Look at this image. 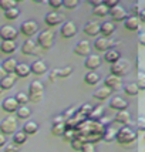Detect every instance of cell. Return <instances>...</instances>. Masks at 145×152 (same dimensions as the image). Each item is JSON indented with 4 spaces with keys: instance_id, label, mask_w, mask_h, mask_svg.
<instances>
[{
    "instance_id": "obj_1",
    "label": "cell",
    "mask_w": 145,
    "mask_h": 152,
    "mask_svg": "<svg viewBox=\"0 0 145 152\" xmlns=\"http://www.w3.org/2000/svg\"><path fill=\"white\" fill-rule=\"evenodd\" d=\"M135 139H137V132L134 129H131L130 126H122L117 131L115 141L121 145H130L132 142H135Z\"/></svg>"
},
{
    "instance_id": "obj_2",
    "label": "cell",
    "mask_w": 145,
    "mask_h": 152,
    "mask_svg": "<svg viewBox=\"0 0 145 152\" xmlns=\"http://www.w3.org/2000/svg\"><path fill=\"white\" fill-rule=\"evenodd\" d=\"M17 131V119L9 115L0 122V134L3 135H13Z\"/></svg>"
},
{
    "instance_id": "obj_3",
    "label": "cell",
    "mask_w": 145,
    "mask_h": 152,
    "mask_svg": "<svg viewBox=\"0 0 145 152\" xmlns=\"http://www.w3.org/2000/svg\"><path fill=\"white\" fill-rule=\"evenodd\" d=\"M37 43L41 48L44 50H48L51 48V46L54 44V34L50 31V30H43L37 34Z\"/></svg>"
},
{
    "instance_id": "obj_4",
    "label": "cell",
    "mask_w": 145,
    "mask_h": 152,
    "mask_svg": "<svg viewBox=\"0 0 145 152\" xmlns=\"http://www.w3.org/2000/svg\"><path fill=\"white\" fill-rule=\"evenodd\" d=\"M130 68H131V66H130V63L127 61V60L121 58L119 61H117L115 64H112L111 66V74L112 75H115V77H124V75H127L128 74V71H130Z\"/></svg>"
},
{
    "instance_id": "obj_5",
    "label": "cell",
    "mask_w": 145,
    "mask_h": 152,
    "mask_svg": "<svg viewBox=\"0 0 145 152\" xmlns=\"http://www.w3.org/2000/svg\"><path fill=\"white\" fill-rule=\"evenodd\" d=\"M72 74V68L70 66L63 67V68H54L48 73V80L50 81H56L59 78H67Z\"/></svg>"
},
{
    "instance_id": "obj_6",
    "label": "cell",
    "mask_w": 145,
    "mask_h": 152,
    "mask_svg": "<svg viewBox=\"0 0 145 152\" xmlns=\"http://www.w3.org/2000/svg\"><path fill=\"white\" fill-rule=\"evenodd\" d=\"M66 132V119L63 115L56 117L53 119V125H51V134L56 137H63Z\"/></svg>"
},
{
    "instance_id": "obj_7",
    "label": "cell",
    "mask_w": 145,
    "mask_h": 152,
    "mask_svg": "<svg viewBox=\"0 0 145 152\" xmlns=\"http://www.w3.org/2000/svg\"><path fill=\"white\" fill-rule=\"evenodd\" d=\"M17 30L14 28L13 26H1L0 27V39L1 41H14V40L17 39Z\"/></svg>"
},
{
    "instance_id": "obj_8",
    "label": "cell",
    "mask_w": 145,
    "mask_h": 152,
    "mask_svg": "<svg viewBox=\"0 0 145 152\" xmlns=\"http://www.w3.org/2000/svg\"><path fill=\"white\" fill-rule=\"evenodd\" d=\"M37 31H39V24L34 20H27L24 23H21V26H20V33L24 34L26 37H31Z\"/></svg>"
},
{
    "instance_id": "obj_9",
    "label": "cell",
    "mask_w": 145,
    "mask_h": 152,
    "mask_svg": "<svg viewBox=\"0 0 145 152\" xmlns=\"http://www.w3.org/2000/svg\"><path fill=\"white\" fill-rule=\"evenodd\" d=\"M104 86L108 87L112 93H114V91H118V90L122 88V80L119 78V77H115V75L110 74V75L104 80Z\"/></svg>"
},
{
    "instance_id": "obj_10",
    "label": "cell",
    "mask_w": 145,
    "mask_h": 152,
    "mask_svg": "<svg viewBox=\"0 0 145 152\" xmlns=\"http://www.w3.org/2000/svg\"><path fill=\"white\" fill-rule=\"evenodd\" d=\"M60 31H61V36L64 39H72L77 34V26L72 21H66V23H63Z\"/></svg>"
},
{
    "instance_id": "obj_11",
    "label": "cell",
    "mask_w": 145,
    "mask_h": 152,
    "mask_svg": "<svg viewBox=\"0 0 145 152\" xmlns=\"http://www.w3.org/2000/svg\"><path fill=\"white\" fill-rule=\"evenodd\" d=\"M110 16H111L112 21H125V19L128 17V12L122 6H117L110 10Z\"/></svg>"
},
{
    "instance_id": "obj_12",
    "label": "cell",
    "mask_w": 145,
    "mask_h": 152,
    "mask_svg": "<svg viewBox=\"0 0 145 152\" xmlns=\"http://www.w3.org/2000/svg\"><path fill=\"white\" fill-rule=\"evenodd\" d=\"M74 53L80 56V57H86L87 58L90 56V53H91V44L87 40H81L74 48Z\"/></svg>"
},
{
    "instance_id": "obj_13",
    "label": "cell",
    "mask_w": 145,
    "mask_h": 152,
    "mask_svg": "<svg viewBox=\"0 0 145 152\" xmlns=\"http://www.w3.org/2000/svg\"><path fill=\"white\" fill-rule=\"evenodd\" d=\"M101 66V57L97 54H90L84 61V67H86L88 71H94Z\"/></svg>"
},
{
    "instance_id": "obj_14",
    "label": "cell",
    "mask_w": 145,
    "mask_h": 152,
    "mask_svg": "<svg viewBox=\"0 0 145 152\" xmlns=\"http://www.w3.org/2000/svg\"><path fill=\"white\" fill-rule=\"evenodd\" d=\"M19 107H20L19 102L16 101L14 97H9V98H6L3 102H1V110L6 111V113H9V114L16 113V111L19 110Z\"/></svg>"
},
{
    "instance_id": "obj_15",
    "label": "cell",
    "mask_w": 145,
    "mask_h": 152,
    "mask_svg": "<svg viewBox=\"0 0 145 152\" xmlns=\"http://www.w3.org/2000/svg\"><path fill=\"white\" fill-rule=\"evenodd\" d=\"M94 48H95L97 51H104V53H107L108 50L112 48V41L110 39H105V37H100V39L95 40Z\"/></svg>"
},
{
    "instance_id": "obj_16",
    "label": "cell",
    "mask_w": 145,
    "mask_h": 152,
    "mask_svg": "<svg viewBox=\"0 0 145 152\" xmlns=\"http://www.w3.org/2000/svg\"><path fill=\"white\" fill-rule=\"evenodd\" d=\"M110 108L115 110L117 113H118V111H124V110L128 108V102H127L122 97H112V98L110 99Z\"/></svg>"
},
{
    "instance_id": "obj_17",
    "label": "cell",
    "mask_w": 145,
    "mask_h": 152,
    "mask_svg": "<svg viewBox=\"0 0 145 152\" xmlns=\"http://www.w3.org/2000/svg\"><path fill=\"white\" fill-rule=\"evenodd\" d=\"M44 23L50 27L59 26L60 23H63V17L59 13H56V12H50V13H47L44 16Z\"/></svg>"
},
{
    "instance_id": "obj_18",
    "label": "cell",
    "mask_w": 145,
    "mask_h": 152,
    "mask_svg": "<svg viewBox=\"0 0 145 152\" xmlns=\"http://www.w3.org/2000/svg\"><path fill=\"white\" fill-rule=\"evenodd\" d=\"M111 93L112 91L108 87L103 86V87H100V88H97V90L92 93V97L97 99V101H104V99H108L111 97Z\"/></svg>"
},
{
    "instance_id": "obj_19",
    "label": "cell",
    "mask_w": 145,
    "mask_h": 152,
    "mask_svg": "<svg viewBox=\"0 0 145 152\" xmlns=\"http://www.w3.org/2000/svg\"><path fill=\"white\" fill-rule=\"evenodd\" d=\"M100 24L97 23V21H88V23H86L84 24V27H83V31H84V34H87V36H90V37H94V36H97V34L100 33Z\"/></svg>"
},
{
    "instance_id": "obj_20",
    "label": "cell",
    "mask_w": 145,
    "mask_h": 152,
    "mask_svg": "<svg viewBox=\"0 0 145 152\" xmlns=\"http://www.w3.org/2000/svg\"><path fill=\"white\" fill-rule=\"evenodd\" d=\"M114 121H115L117 124H121V125L127 126V124H130V121H131V114H130L128 110L118 111V113L115 114V117H114Z\"/></svg>"
},
{
    "instance_id": "obj_21",
    "label": "cell",
    "mask_w": 145,
    "mask_h": 152,
    "mask_svg": "<svg viewBox=\"0 0 145 152\" xmlns=\"http://www.w3.org/2000/svg\"><path fill=\"white\" fill-rule=\"evenodd\" d=\"M30 73H31V68H30L29 64H26V63H19L17 67H16L14 75H16V77H20V78H26V77L30 75Z\"/></svg>"
},
{
    "instance_id": "obj_22",
    "label": "cell",
    "mask_w": 145,
    "mask_h": 152,
    "mask_svg": "<svg viewBox=\"0 0 145 152\" xmlns=\"http://www.w3.org/2000/svg\"><path fill=\"white\" fill-rule=\"evenodd\" d=\"M30 68H31V73L36 75H43L44 73H47V64L43 60H36L30 66Z\"/></svg>"
},
{
    "instance_id": "obj_23",
    "label": "cell",
    "mask_w": 145,
    "mask_h": 152,
    "mask_svg": "<svg viewBox=\"0 0 145 152\" xmlns=\"http://www.w3.org/2000/svg\"><path fill=\"white\" fill-rule=\"evenodd\" d=\"M124 26H125L127 30H130V31H137L139 28V20L137 16H128L124 21Z\"/></svg>"
},
{
    "instance_id": "obj_24",
    "label": "cell",
    "mask_w": 145,
    "mask_h": 152,
    "mask_svg": "<svg viewBox=\"0 0 145 152\" xmlns=\"http://www.w3.org/2000/svg\"><path fill=\"white\" fill-rule=\"evenodd\" d=\"M104 60L112 66V64H115L117 61H119V60H121V54H119L118 50H114V48H111V50H108L107 53H104Z\"/></svg>"
},
{
    "instance_id": "obj_25",
    "label": "cell",
    "mask_w": 145,
    "mask_h": 152,
    "mask_svg": "<svg viewBox=\"0 0 145 152\" xmlns=\"http://www.w3.org/2000/svg\"><path fill=\"white\" fill-rule=\"evenodd\" d=\"M36 51V41L33 39H27L21 46V53L24 56H31Z\"/></svg>"
},
{
    "instance_id": "obj_26",
    "label": "cell",
    "mask_w": 145,
    "mask_h": 152,
    "mask_svg": "<svg viewBox=\"0 0 145 152\" xmlns=\"http://www.w3.org/2000/svg\"><path fill=\"white\" fill-rule=\"evenodd\" d=\"M100 33L103 34L104 37H110L112 34L115 33V24L111 23V21H105V23H103L101 27H100Z\"/></svg>"
},
{
    "instance_id": "obj_27",
    "label": "cell",
    "mask_w": 145,
    "mask_h": 152,
    "mask_svg": "<svg viewBox=\"0 0 145 152\" xmlns=\"http://www.w3.org/2000/svg\"><path fill=\"white\" fill-rule=\"evenodd\" d=\"M17 64H19V63H17L14 58H7V60H4V61L1 63V68H3L7 74H14Z\"/></svg>"
},
{
    "instance_id": "obj_28",
    "label": "cell",
    "mask_w": 145,
    "mask_h": 152,
    "mask_svg": "<svg viewBox=\"0 0 145 152\" xmlns=\"http://www.w3.org/2000/svg\"><path fill=\"white\" fill-rule=\"evenodd\" d=\"M39 94H44V86L40 81H33L29 86V95H39Z\"/></svg>"
},
{
    "instance_id": "obj_29",
    "label": "cell",
    "mask_w": 145,
    "mask_h": 152,
    "mask_svg": "<svg viewBox=\"0 0 145 152\" xmlns=\"http://www.w3.org/2000/svg\"><path fill=\"white\" fill-rule=\"evenodd\" d=\"M21 131L26 134V135H33V134H36L39 131V124L36 121H27L26 124L23 125Z\"/></svg>"
},
{
    "instance_id": "obj_30",
    "label": "cell",
    "mask_w": 145,
    "mask_h": 152,
    "mask_svg": "<svg viewBox=\"0 0 145 152\" xmlns=\"http://www.w3.org/2000/svg\"><path fill=\"white\" fill-rule=\"evenodd\" d=\"M103 115H104V108H103V105H97L92 108V111H91V114L88 115V118H90V121L98 122L100 119L103 118Z\"/></svg>"
},
{
    "instance_id": "obj_31",
    "label": "cell",
    "mask_w": 145,
    "mask_h": 152,
    "mask_svg": "<svg viewBox=\"0 0 145 152\" xmlns=\"http://www.w3.org/2000/svg\"><path fill=\"white\" fill-rule=\"evenodd\" d=\"M16 41H1V44H0V51L4 54H12L16 51Z\"/></svg>"
},
{
    "instance_id": "obj_32",
    "label": "cell",
    "mask_w": 145,
    "mask_h": 152,
    "mask_svg": "<svg viewBox=\"0 0 145 152\" xmlns=\"http://www.w3.org/2000/svg\"><path fill=\"white\" fill-rule=\"evenodd\" d=\"M16 78H17V77H16L14 74H7L6 77L3 78V81L0 83V86H1V88H3V91H4V90H10V88L14 86Z\"/></svg>"
},
{
    "instance_id": "obj_33",
    "label": "cell",
    "mask_w": 145,
    "mask_h": 152,
    "mask_svg": "<svg viewBox=\"0 0 145 152\" xmlns=\"http://www.w3.org/2000/svg\"><path fill=\"white\" fill-rule=\"evenodd\" d=\"M115 138H117V131L114 128H111V126H107L104 129V134H103V139L110 144L112 141H115Z\"/></svg>"
},
{
    "instance_id": "obj_34",
    "label": "cell",
    "mask_w": 145,
    "mask_h": 152,
    "mask_svg": "<svg viewBox=\"0 0 145 152\" xmlns=\"http://www.w3.org/2000/svg\"><path fill=\"white\" fill-rule=\"evenodd\" d=\"M84 81H86L88 86H95L100 83V75L94 71H88V73L84 75Z\"/></svg>"
},
{
    "instance_id": "obj_35",
    "label": "cell",
    "mask_w": 145,
    "mask_h": 152,
    "mask_svg": "<svg viewBox=\"0 0 145 152\" xmlns=\"http://www.w3.org/2000/svg\"><path fill=\"white\" fill-rule=\"evenodd\" d=\"M122 88H124V93H125L127 95H130V97L137 95V94H138V91H139L138 86H137L135 83H128V84H125Z\"/></svg>"
},
{
    "instance_id": "obj_36",
    "label": "cell",
    "mask_w": 145,
    "mask_h": 152,
    "mask_svg": "<svg viewBox=\"0 0 145 152\" xmlns=\"http://www.w3.org/2000/svg\"><path fill=\"white\" fill-rule=\"evenodd\" d=\"M30 115H31V111H30V108L26 105L19 107V110L16 111V117L19 119H27V118H30Z\"/></svg>"
},
{
    "instance_id": "obj_37",
    "label": "cell",
    "mask_w": 145,
    "mask_h": 152,
    "mask_svg": "<svg viewBox=\"0 0 145 152\" xmlns=\"http://www.w3.org/2000/svg\"><path fill=\"white\" fill-rule=\"evenodd\" d=\"M26 141H27V135L23 131H16L13 134V144L20 146V145H23Z\"/></svg>"
},
{
    "instance_id": "obj_38",
    "label": "cell",
    "mask_w": 145,
    "mask_h": 152,
    "mask_svg": "<svg viewBox=\"0 0 145 152\" xmlns=\"http://www.w3.org/2000/svg\"><path fill=\"white\" fill-rule=\"evenodd\" d=\"M14 7H17V0H0V9L3 12H7Z\"/></svg>"
},
{
    "instance_id": "obj_39",
    "label": "cell",
    "mask_w": 145,
    "mask_h": 152,
    "mask_svg": "<svg viewBox=\"0 0 145 152\" xmlns=\"http://www.w3.org/2000/svg\"><path fill=\"white\" fill-rule=\"evenodd\" d=\"M92 13L95 14V16H98V17H105V16L110 14V10H108L104 4H101V6H98V7H94V9H92Z\"/></svg>"
},
{
    "instance_id": "obj_40",
    "label": "cell",
    "mask_w": 145,
    "mask_h": 152,
    "mask_svg": "<svg viewBox=\"0 0 145 152\" xmlns=\"http://www.w3.org/2000/svg\"><path fill=\"white\" fill-rule=\"evenodd\" d=\"M19 16H20V10L17 9V7H14V9H10V10L4 12V17H6L7 20H16Z\"/></svg>"
},
{
    "instance_id": "obj_41",
    "label": "cell",
    "mask_w": 145,
    "mask_h": 152,
    "mask_svg": "<svg viewBox=\"0 0 145 152\" xmlns=\"http://www.w3.org/2000/svg\"><path fill=\"white\" fill-rule=\"evenodd\" d=\"M16 101L19 102V105H26L27 102H30V99H29V94H24V93H19V94H16Z\"/></svg>"
},
{
    "instance_id": "obj_42",
    "label": "cell",
    "mask_w": 145,
    "mask_h": 152,
    "mask_svg": "<svg viewBox=\"0 0 145 152\" xmlns=\"http://www.w3.org/2000/svg\"><path fill=\"white\" fill-rule=\"evenodd\" d=\"M137 86H138L139 90H144L145 91V73L144 71H139L138 73V77H137V83H135Z\"/></svg>"
},
{
    "instance_id": "obj_43",
    "label": "cell",
    "mask_w": 145,
    "mask_h": 152,
    "mask_svg": "<svg viewBox=\"0 0 145 152\" xmlns=\"http://www.w3.org/2000/svg\"><path fill=\"white\" fill-rule=\"evenodd\" d=\"M63 137H64L66 141H70V142H71L72 139L77 138V131H75V129H66V132H64Z\"/></svg>"
},
{
    "instance_id": "obj_44",
    "label": "cell",
    "mask_w": 145,
    "mask_h": 152,
    "mask_svg": "<svg viewBox=\"0 0 145 152\" xmlns=\"http://www.w3.org/2000/svg\"><path fill=\"white\" fill-rule=\"evenodd\" d=\"M78 4H80L78 0H66V1L63 3V7H66L68 10H72V9L78 7Z\"/></svg>"
},
{
    "instance_id": "obj_45",
    "label": "cell",
    "mask_w": 145,
    "mask_h": 152,
    "mask_svg": "<svg viewBox=\"0 0 145 152\" xmlns=\"http://www.w3.org/2000/svg\"><path fill=\"white\" fill-rule=\"evenodd\" d=\"M70 144H71V148L74 149V151H78V152H81V149H83V146H84V144H83V142H81V141H80L78 138L72 139V141L70 142Z\"/></svg>"
},
{
    "instance_id": "obj_46",
    "label": "cell",
    "mask_w": 145,
    "mask_h": 152,
    "mask_svg": "<svg viewBox=\"0 0 145 152\" xmlns=\"http://www.w3.org/2000/svg\"><path fill=\"white\" fill-rule=\"evenodd\" d=\"M78 111H80L81 114H84L87 118H88V115H90V114H91V111H92V107L88 105V104H84V105H81V107L78 108Z\"/></svg>"
},
{
    "instance_id": "obj_47",
    "label": "cell",
    "mask_w": 145,
    "mask_h": 152,
    "mask_svg": "<svg viewBox=\"0 0 145 152\" xmlns=\"http://www.w3.org/2000/svg\"><path fill=\"white\" fill-rule=\"evenodd\" d=\"M103 4L108 9V10H111V9H114V7H117L119 4L118 0H104L103 1Z\"/></svg>"
},
{
    "instance_id": "obj_48",
    "label": "cell",
    "mask_w": 145,
    "mask_h": 152,
    "mask_svg": "<svg viewBox=\"0 0 145 152\" xmlns=\"http://www.w3.org/2000/svg\"><path fill=\"white\" fill-rule=\"evenodd\" d=\"M63 0H48V6L51 7V9H60V7H63Z\"/></svg>"
},
{
    "instance_id": "obj_49",
    "label": "cell",
    "mask_w": 145,
    "mask_h": 152,
    "mask_svg": "<svg viewBox=\"0 0 145 152\" xmlns=\"http://www.w3.org/2000/svg\"><path fill=\"white\" fill-rule=\"evenodd\" d=\"M4 152H20V148L16 144H7L4 146Z\"/></svg>"
},
{
    "instance_id": "obj_50",
    "label": "cell",
    "mask_w": 145,
    "mask_h": 152,
    "mask_svg": "<svg viewBox=\"0 0 145 152\" xmlns=\"http://www.w3.org/2000/svg\"><path fill=\"white\" fill-rule=\"evenodd\" d=\"M77 113V110H75V108H70V110H67V111H64V114H63V117H64V119H70L72 117V115H74V114Z\"/></svg>"
},
{
    "instance_id": "obj_51",
    "label": "cell",
    "mask_w": 145,
    "mask_h": 152,
    "mask_svg": "<svg viewBox=\"0 0 145 152\" xmlns=\"http://www.w3.org/2000/svg\"><path fill=\"white\" fill-rule=\"evenodd\" d=\"M137 125H138V129L145 132V118L144 117H139L138 121H137Z\"/></svg>"
},
{
    "instance_id": "obj_52",
    "label": "cell",
    "mask_w": 145,
    "mask_h": 152,
    "mask_svg": "<svg viewBox=\"0 0 145 152\" xmlns=\"http://www.w3.org/2000/svg\"><path fill=\"white\" fill-rule=\"evenodd\" d=\"M81 152H95V148H94V145H92V144H84V146H83Z\"/></svg>"
},
{
    "instance_id": "obj_53",
    "label": "cell",
    "mask_w": 145,
    "mask_h": 152,
    "mask_svg": "<svg viewBox=\"0 0 145 152\" xmlns=\"http://www.w3.org/2000/svg\"><path fill=\"white\" fill-rule=\"evenodd\" d=\"M88 3H90V4L92 6V9H94V7L101 6V4H103V0H90Z\"/></svg>"
},
{
    "instance_id": "obj_54",
    "label": "cell",
    "mask_w": 145,
    "mask_h": 152,
    "mask_svg": "<svg viewBox=\"0 0 145 152\" xmlns=\"http://www.w3.org/2000/svg\"><path fill=\"white\" fill-rule=\"evenodd\" d=\"M138 20H139V23H145V9H142V10L139 12Z\"/></svg>"
},
{
    "instance_id": "obj_55",
    "label": "cell",
    "mask_w": 145,
    "mask_h": 152,
    "mask_svg": "<svg viewBox=\"0 0 145 152\" xmlns=\"http://www.w3.org/2000/svg\"><path fill=\"white\" fill-rule=\"evenodd\" d=\"M138 41H139V44H141V46L145 47V31H144V33H141L138 36Z\"/></svg>"
},
{
    "instance_id": "obj_56",
    "label": "cell",
    "mask_w": 145,
    "mask_h": 152,
    "mask_svg": "<svg viewBox=\"0 0 145 152\" xmlns=\"http://www.w3.org/2000/svg\"><path fill=\"white\" fill-rule=\"evenodd\" d=\"M1 146H6V135L0 134V148Z\"/></svg>"
},
{
    "instance_id": "obj_57",
    "label": "cell",
    "mask_w": 145,
    "mask_h": 152,
    "mask_svg": "<svg viewBox=\"0 0 145 152\" xmlns=\"http://www.w3.org/2000/svg\"><path fill=\"white\" fill-rule=\"evenodd\" d=\"M6 75H7V73L4 71V70H3V68H1V66H0V83L3 81V78H4Z\"/></svg>"
},
{
    "instance_id": "obj_58",
    "label": "cell",
    "mask_w": 145,
    "mask_h": 152,
    "mask_svg": "<svg viewBox=\"0 0 145 152\" xmlns=\"http://www.w3.org/2000/svg\"><path fill=\"white\" fill-rule=\"evenodd\" d=\"M3 93V88H1V86H0V94Z\"/></svg>"
},
{
    "instance_id": "obj_59",
    "label": "cell",
    "mask_w": 145,
    "mask_h": 152,
    "mask_svg": "<svg viewBox=\"0 0 145 152\" xmlns=\"http://www.w3.org/2000/svg\"><path fill=\"white\" fill-rule=\"evenodd\" d=\"M144 141H145V137H144Z\"/></svg>"
}]
</instances>
